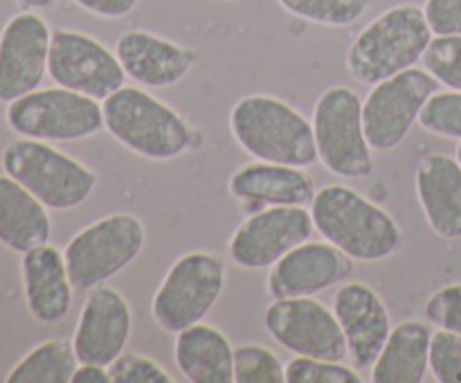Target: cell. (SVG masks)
<instances>
[{"instance_id":"cell-4","label":"cell","mask_w":461,"mask_h":383,"mask_svg":"<svg viewBox=\"0 0 461 383\" xmlns=\"http://www.w3.org/2000/svg\"><path fill=\"white\" fill-rule=\"evenodd\" d=\"M102 106L108 133L138 156L171 160L192 149L194 131L185 117L147 90L122 86Z\"/></svg>"},{"instance_id":"cell-23","label":"cell","mask_w":461,"mask_h":383,"mask_svg":"<svg viewBox=\"0 0 461 383\" xmlns=\"http://www.w3.org/2000/svg\"><path fill=\"white\" fill-rule=\"evenodd\" d=\"M50 234L48 207L12 176H0V243L25 255L45 246Z\"/></svg>"},{"instance_id":"cell-20","label":"cell","mask_w":461,"mask_h":383,"mask_svg":"<svg viewBox=\"0 0 461 383\" xmlns=\"http://www.w3.org/2000/svg\"><path fill=\"white\" fill-rule=\"evenodd\" d=\"M414 185L432 233L441 239L461 237V165L446 153H428L417 162Z\"/></svg>"},{"instance_id":"cell-7","label":"cell","mask_w":461,"mask_h":383,"mask_svg":"<svg viewBox=\"0 0 461 383\" xmlns=\"http://www.w3.org/2000/svg\"><path fill=\"white\" fill-rule=\"evenodd\" d=\"M318 160L342 178H367L374 171V149L363 126V102L347 86L324 90L313 108Z\"/></svg>"},{"instance_id":"cell-9","label":"cell","mask_w":461,"mask_h":383,"mask_svg":"<svg viewBox=\"0 0 461 383\" xmlns=\"http://www.w3.org/2000/svg\"><path fill=\"white\" fill-rule=\"evenodd\" d=\"M7 122L23 138L43 142H77L106 129L99 99L61 86L34 90L9 102Z\"/></svg>"},{"instance_id":"cell-15","label":"cell","mask_w":461,"mask_h":383,"mask_svg":"<svg viewBox=\"0 0 461 383\" xmlns=\"http://www.w3.org/2000/svg\"><path fill=\"white\" fill-rule=\"evenodd\" d=\"M133 329V314L117 288L95 287L81 306L79 323L75 327L72 345L79 363L108 365L124 354Z\"/></svg>"},{"instance_id":"cell-2","label":"cell","mask_w":461,"mask_h":383,"mask_svg":"<svg viewBox=\"0 0 461 383\" xmlns=\"http://www.w3.org/2000/svg\"><path fill=\"white\" fill-rule=\"evenodd\" d=\"M230 131L243 151L264 162L311 167L318 162L313 124L273 95H248L232 106Z\"/></svg>"},{"instance_id":"cell-1","label":"cell","mask_w":461,"mask_h":383,"mask_svg":"<svg viewBox=\"0 0 461 383\" xmlns=\"http://www.w3.org/2000/svg\"><path fill=\"white\" fill-rule=\"evenodd\" d=\"M315 230L354 261H381L403 243L399 223L347 185H324L311 203Z\"/></svg>"},{"instance_id":"cell-21","label":"cell","mask_w":461,"mask_h":383,"mask_svg":"<svg viewBox=\"0 0 461 383\" xmlns=\"http://www.w3.org/2000/svg\"><path fill=\"white\" fill-rule=\"evenodd\" d=\"M23 291L32 318L43 324H57L70 314L72 287L66 257L45 243L25 252L21 261Z\"/></svg>"},{"instance_id":"cell-18","label":"cell","mask_w":461,"mask_h":383,"mask_svg":"<svg viewBox=\"0 0 461 383\" xmlns=\"http://www.w3.org/2000/svg\"><path fill=\"white\" fill-rule=\"evenodd\" d=\"M115 54L126 77L147 88H171L189 75L198 54L187 45L147 30H129L117 39Z\"/></svg>"},{"instance_id":"cell-26","label":"cell","mask_w":461,"mask_h":383,"mask_svg":"<svg viewBox=\"0 0 461 383\" xmlns=\"http://www.w3.org/2000/svg\"><path fill=\"white\" fill-rule=\"evenodd\" d=\"M288 14L327 27L354 25L374 0H277Z\"/></svg>"},{"instance_id":"cell-30","label":"cell","mask_w":461,"mask_h":383,"mask_svg":"<svg viewBox=\"0 0 461 383\" xmlns=\"http://www.w3.org/2000/svg\"><path fill=\"white\" fill-rule=\"evenodd\" d=\"M286 383H363V377L342 360L297 356L286 365Z\"/></svg>"},{"instance_id":"cell-19","label":"cell","mask_w":461,"mask_h":383,"mask_svg":"<svg viewBox=\"0 0 461 383\" xmlns=\"http://www.w3.org/2000/svg\"><path fill=\"white\" fill-rule=\"evenodd\" d=\"M230 194L248 207L311 205L315 198V183L302 167L277 165L257 160L239 167L230 178Z\"/></svg>"},{"instance_id":"cell-35","label":"cell","mask_w":461,"mask_h":383,"mask_svg":"<svg viewBox=\"0 0 461 383\" xmlns=\"http://www.w3.org/2000/svg\"><path fill=\"white\" fill-rule=\"evenodd\" d=\"M75 5H79L86 12L95 14L99 18H108V21H117V18H124L138 7L140 0H72Z\"/></svg>"},{"instance_id":"cell-32","label":"cell","mask_w":461,"mask_h":383,"mask_svg":"<svg viewBox=\"0 0 461 383\" xmlns=\"http://www.w3.org/2000/svg\"><path fill=\"white\" fill-rule=\"evenodd\" d=\"M111 383H171L174 378L169 377L162 365H158L153 359H147L142 354H120L111 365Z\"/></svg>"},{"instance_id":"cell-10","label":"cell","mask_w":461,"mask_h":383,"mask_svg":"<svg viewBox=\"0 0 461 383\" xmlns=\"http://www.w3.org/2000/svg\"><path fill=\"white\" fill-rule=\"evenodd\" d=\"M439 86V81L421 68H408L372 86L363 102V126L369 147L374 151H392L399 147Z\"/></svg>"},{"instance_id":"cell-37","label":"cell","mask_w":461,"mask_h":383,"mask_svg":"<svg viewBox=\"0 0 461 383\" xmlns=\"http://www.w3.org/2000/svg\"><path fill=\"white\" fill-rule=\"evenodd\" d=\"M18 5H21L23 9H48V7H52L54 5V0H16Z\"/></svg>"},{"instance_id":"cell-12","label":"cell","mask_w":461,"mask_h":383,"mask_svg":"<svg viewBox=\"0 0 461 383\" xmlns=\"http://www.w3.org/2000/svg\"><path fill=\"white\" fill-rule=\"evenodd\" d=\"M313 233V216L306 207H261L234 230L230 239V260L246 270L273 269L286 252L309 242Z\"/></svg>"},{"instance_id":"cell-28","label":"cell","mask_w":461,"mask_h":383,"mask_svg":"<svg viewBox=\"0 0 461 383\" xmlns=\"http://www.w3.org/2000/svg\"><path fill=\"white\" fill-rule=\"evenodd\" d=\"M421 61L441 86L461 93V34L432 36Z\"/></svg>"},{"instance_id":"cell-24","label":"cell","mask_w":461,"mask_h":383,"mask_svg":"<svg viewBox=\"0 0 461 383\" xmlns=\"http://www.w3.org/2000/svg\"><path fill=\"white\" fill-rule=\"evenodd\" d=\"M432 329L421 320L392 327L381 354L372 365L374 383H421L430 369Z\"/></svg>"},{"instance_id":"cell-13","label":"cell","mask_w":461,"mask_h":383,"mask_svg":"<svg viewBox=\"0 0 461 383\" xmlns=\"http://www.w3.org/2000/svg\"><path fill=\"white\" fill-rule=\"evenodd\" d=\"M264 324L270 336L297 356L324 360H345L349 356L333 309L313 297H284L266 309Z\"/></svg>"},{"instance_id":"cell-5","label":"cell","mask_w":461,"mask_h":383,"mask_svg":"<svg viewBox=\"0 0 461 383\" xmlns=\"http://www.w3.org/2000/svg\"><path fill=\"white\" fill-rule=\"evenodd\" d=\"M3 169L48 210H75L97 187V174L90 167L34 138L9 142L3 151Z\"/></svg>"},{"instance_id":"cell-16","label":"cell","mask_w":461,"mask_h":383,"mask_svg":"<svg viewBox=\"0 0 461 383\" xmlns=\"http://www.w3.org/2000/svg\"><path fill=\"white\" fill-rule=\"evenodd\" d=\"M354 273V260L333 243L304 242L270 269L268 293L273 300L313 297L340 287Z\"/></svg>"},{"instance_id":"cell-14","label":"cell","mask_w":461,"mask_h":383,"mask_svg":"<svg viewBox=\"0 0 461 383\" xmlns=\"http://www.w3.org/2000/svg\"><path fill=\"white\" fill-rule=\"evenodd\" d=\"M52 30L34 12H21L0 32V102L9 104L39 90L48 75Z\"/></svg>"},{"instance_id":"cell-34","label":"cell","mask_w":461,"mask_h":383,"mask_svg":"<svg viewBox=\"0 0 461 383\" xmlns=\"http://www.w3.org/2000/svg\"><path fill=\"white\" fill-rule=\"evenodd\" d=\"M423 12L435 36L461 34V0H426Z\"/></svg>"},{"instance_id":"cell-29","label":"cell","mask_w":461,"mask_h":383,"mask_svg":"<svg viewBox=\"0 0 461 383\" xmlns=\"http://www.w3.org/2000/svg\"><path fill=\"white\" fill-rule=\"evenodd\" d=\"M419 124L432 135L461 140V93L459 90H437L423 106Z\"/></svg>"},{"instance_id":"cell-31","label":"cell","mask_w":461,"mask_h":383,"mask_svg":"<svg viewBox=\"0 0 461 383\" xmlns=\"http://www.w3.org/2000/svg\"><path fill=\"white\" fill-rule=\"evenodd\" d=\"M430 372L439 383H461V333L446 329L432 333Z\"/></svg>"},{"instance_id":"cell-11","label":"cell","mask_w":461,"mask_h":383,"mask_svg":"<svg viewBox=\"0 0 461 383\" xmlns=\"http://www.w3.org/2000/svg\"><path fill=\"white\" fill-rule=\"evenodd\" d=\"M48 75L61 88L104 102L124 86L126 72L117 54L95 36L75 30H54Z\"/></svg>"},{"instance_id":"cell-33","label":"cell","mask_w":461,"mask_h":383,"mask_svg":"<svg viewBox=\"0 0 461 383\" xmlns=\"http://www.w3.org/2000/svg\"><path fill=\"white\" fill-rule=\"evenodd\" d=\"M426 318L446 332L461 333V284L439 288L426 302Z\"/></svg>"},{"instance_id":"cell-6","label":"cell","mask_w":461,"mask_h":383,"mask_svg":"<svg viewBox=\"0 0 461 383\" xmlns=\"http://www.w3.org/2000/svg\"><path fill=\"white\" fill-rule=\"evenodd\" d=\"M147 243V230L135 214L117 212L86 225L68 242V275L77 291L102 287L133 264Z\"/></svg>"},{"instance_id":"cell-27","label":"cell","mask_w":461,"mask_h":383,"mask_svg":"<svg viewBox=\"0 0 461 383\" xmlns=\"http://www.w3.org/2000/svg\"><path fill=\"white\" fill-rule=\"evenodd\" d=\"M284 381H286V368L268 347L241 345L234 350V383Z\"/></svg>"},{"instance_id":"cell-3","label":"cell","mask_w":461,"mask_h":383,"mask_svg":"<svg viewBox=\"0 0 461 383\" xmlns=\"http://www.w3.org/2000/svg\"><path fill=\"white\" fill-rule=\"evenodd\" d=\"M423 7L396 5L365 25L347 50V70L358 84L376 86L414 68L432 41Z\"/></svg>"},{"instance_id":"cell-22","label":"cell","mask_w":461,"mask_h":383,"mask_svg":"<svg viewBox=\"0 0 461 383\" xmlns=\"http://www.w3.org/2000/svg\"><path fill=\"white\" fill-rule=\"evenodd\" d=\"M174 359L192 383H232L234 350L221 329L196 323L176 333Z\"/></svg>"},{"instance_id":"cell-38","label":"cell","mask_w":461,"mask_h":383,"mask_svg":"<svg viewBox=\"0 0 461 383\" xmlns=\"http://www.w3.org/2000/svg\"><path fill=\"white\" fill-rule=\"evenodd\" d=\"M457 160H459V165H461V142H459V147H457Z\"/></svg>"},{"instance_id":"cell-8","label":"cell","mask_w":461,"mask_h":383,"mask_svg":"<svg viewBox=\"0 0 461 383\" xmlns=\"http://www.w3.org/2000/svg\"><path fill=\"white\" fill-rule=\"evenodd\" d=\"M225 287V261L196 251L178 257L167 270L151 302V314L165 332L178 333L203 323Z\"/></svg>"},{"instance_id":"cell-17","label":"cell","mask_w":461,"mask_h":383,"mask_svg":"<svg viewBox=\"0 0 461 383\" xmlns=\"http://www.w3.org/2000/svg\"><path fill=\"white\" fill-rule=\"evenodd\" d=\"M333 314L347 338L354 368H372L392 333L390 311L381 296L365 282H342L333 296Z\"/></svg>"},{"instance_id":"cell-25","label":"cell","mask_w":461,"mask_h":383,"mask_svg":"<svg viewBox=\"0 0 461 383\" xmlns=\"http://www.w3.org/2000/svg\"><path fill=\"white\" fill-rule=\"evenodd\" d=\"M79 359L66 338H52L27 351L5 377L7 383H72Z\"/></svg>"},{"instance_id":"cell-36","label":"cell","mask_w":461,"mask_h":383,"mask_svg":"<svg viewBox=\"0 0 461 383\" xmlns=\"http://www.w3.org/2000/svg\"><path fill=\"white\" fill-rule=\"evenodd\" d=\"M72 383H111V372L104 365L79 363L72 374Z\"/></svg>"}]
</instances>
